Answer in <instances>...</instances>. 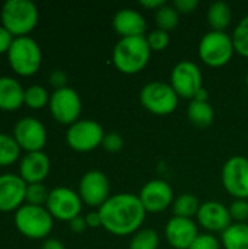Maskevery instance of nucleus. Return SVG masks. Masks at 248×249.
<instances>
[{
  "label": "nucleus",
  "mask_w": 248,
  "mask_h": 249,
  "mask_svg": "<svg viewBox=\"0 0 248 249\" xmlns=\"http://www.w3.org/2000/svg\"><path fill=\"white\" fill-rule=\"evenodd\" d=\"M178 20H180V13L174 6L164 4L162 7L155 10V22L158 29L168 32L178 25Z\"/></svg>",
  "instance_id": "obj_27"
},
{
  "label": "nucleus",
  "mask_w": 248,
  "mask_h": 249,
  "mask_svg": "<svg viewBox=\"0 0 248 249\" xmlns=\"http://www.w3.org/2000/svg\"><path fill=\"white\" fill-rule=\"evenodd\" d=\"M187 117L189 120L199 128H206L213 123V108L209 104V101H196L191 99L189 108H187Z\"/></svg>",
  "instance_id": "obj_22"
},
{
  "label": "nucleus",
  "mask_w": 248,
  "mask_h": 249,
  "mask_svg": "<svg viewBox=\"0 0 248 249\" xmlns=\"http://www.w3.org/2000/svg\"><path fill=\"white\" fill-rule=\"evenodd\" d=\"M25 89L13 77H0V109L16 111L23 105Z\"/></svg>",
  "instance_id": "obj_21"
},
{
  "label": "nucleus",
  "mask_w": 248,
  "mask_h": 249,
  "mask_svg": "<svg viewBox=\"0 0 248 249\" xmlns=\"http://www.w3.org/2000/svg\"><path fill=\"white\" fill-rule=\"evenodd\" d=\"M146 41H148V45L152 51H162L170 44V35L167 31L156 28V29H152L146 35Z\"/></svg>",
  "instance_id": "obj_32"
},
{
  "label": "nucleus",
  "mask_w": 248,
  "mask_h": 249,
  "mask_svg": "<svg viewBox=\"0 0 248 249\" xmlns=\"http://www.w3.org/2000/svg\"><path fill=\"white\" fill-rule=\"evenodd\" d=\"M50 191L47 190V187L41 182V184H29L26 187V196H25V201L26 204L31 206H44L47 204Z\"/></svg>",
  "instance_id": "obj_31"
},
{
  "label": "nucleus",
  "mask_w": 248,
  "mask_h": 249,
  "mask_svg": "<svg viewBox=\"0 0 248 249\" xmlns=\"http://www.w3.org/2000/svg\"><path fill=\"white\" fill-rule=\"evenodd\" d=\"M13 137L20 149L31 152H41L47 143V131L44 124L32 117H25L15 124Z\"/></svg>",
  "instance_id": "obj_13"
},
{
  "label": "nucleus",
  "mask_w": 248,
  "mask_h": 249,
  "mask_svg": "<svg viewBox=\"0 0 248 249\" xmlns=\"http://www.w3.org/2000/svg\"><path fill=\"white\" fill-rule=\"evenodd\" d=\"M200 209L199 198L193 194H181L172 201V213L177 217H186L191 219L193 216H197V212Z\"/></svg>",
  "instance_id": "obj_25"
},
{
  "label": "nucleus",
  "mask_w": 248,
  "mask_h": 249,
  "mask_svg": "<svg viewBox=\"0 0 248 249\" xmlns=\"http://www.w3.org/2000/svg\"><path fill=\"white\" fill-rule=\"evenodd\" d=\"M50 112L60 124L72 125L77 121L82 111V101L79 93L73 88H61L50 96Z\"/></svg>",
  "instance_id": "obj_9"
},
{
  "label": "nucleus",
  "mask_w": 248,
  "mask_h": 249,
  "mask_svg": "<svg viewBox=\"0 0 248 249\" xmlns=\"http://www.w3.org/2000/svg\"><path fill=\"white\" fill-rule=\"evenodd\" d=\"M1 25L15 36H28L38 23V9L31 0H7L1 6Z\"/></svg>",
  "instance_id": "obj_3"
},
{
  "label": "nucleus",
  "mask_w": 248,
  "mask_h": 249,
  "mask_svg": "<svg viewBox=\"0 0 248 249\" xmlns=\"http://www.w3.org/2000/svg\"><path fill=\"white\" fill-rule=\"evenodd\" d=\"M108 153H118L123 146H124V140L118 133H108L104 136L102 144H101Z\"/></svg>",
  "instance_id": "obj_35"
},
{
  "label": "nucleus",
  "mask_w": 248,
  "mask_h": 249,
  "mask_svg": "<svg viewBox=\"0 0 248 249\" xmlns=\"http://www.w3.org/2000/svg\"><path fill=\"white\" fill-rule=\"evenodd\" d=\"M85 220H86V225L88 228H99L102 226V220H101V216H99V212H89L86 216H85Z\"/></svg>",
  "instance_id": "obj_40"
},
{
  "label": "nucleus",
  "mask_w": 248,
  "mask_h": 249,
  "mask_svg": "<svg viewBox=\"0 0 248 249\" xmlns=\"http://www.w3.org/2000/svg\"><path fill=\"white\" fill-rule=\"evenodd\" d=\"M221 244L212 233H199L189 249H219Z\"/></svg>",
  "instance_id": "obj_34"
},
{
  "label": "nucleus",
  "mask_w": 248,
  "mask_h": 249,
  "mask_svg": "<svg viewBox=\"0 0 248 249\" xmlns=\"http://www.w3.org/2000/svg\"><path fill=\"white\" fill-rule=\"evenodd\" d=\"M50 172V159L44 152L26 153L19 163V177L29 184H41Z\"/></svg>",
  "instance_id": "obj_19"
},
{
  "label": "nucleus",
  "mask_w": 248,
  "mask_h": 249,
  "mask_svg": "<svg viewBox=\"0 0 248 249\" xmlns=\"http://www.w3.org/2000/svg\"><path fill=\"white\" fill-rule=\"evenodd\" d=\"M82 203L83 201L79 193L67 187H57L50 191L45 209L54 219L70 222L72 219L79 216L82 210Z\"/></svg>",
  "instance_id": "obj_10"
},
{
  "label": "nucleus",
  "mask_w": 248,
  "mask_h": 249,
  "mask_svg": "<svg viewBox=\"0 0 248 249\" xmlns=\"http://www.w3.org/2000/svg\"><path fill=\"white\" fill-rule=\"evenodd\" d=\"M221 239L225 249H248V225L232 223L221 233Z\"/></svg>",
  "instance_id": "obj_24"
},
{
  "label": "nucleus",
  "mask_w": 248,
  "mask_h": 249,
  "mask_svg": "<svg viewBox=\"0 0 248 249\" xmlns=\"http://www.w3.org/2000/svg\"><path fill=\"white\" fill-rule=\"evenodd\" d=\"M13 39H15V36H13L3 25H0V54L9 51V48H10Z\"/></svg>",
  "instance_id": "obj_38"
},
{
  "label": "nucleus",
  "mask_w": 248,
  "mask_h": 249,
  "mask_svg": "<svg viewBox=\"0 0 248 249\" xmlns=\"http://www.w3.org/2000/svg\"><path fill=\"white\" fill-rule=\"evenodd\" d=\"M235 53L232 36L225 31H209L199 42V55L210 67L228 64Z\"/></svg>",
  "instance_id": "obj_6"
},
{
  "label": "nucleus",
  "mask_w": 248,
  "mask_h": 249,
  "mask_svg": "<svg viewBox=\"0 0 248 249\" xmlns=\"http://www.w3.org/2000/svg\"><path fill=\"white\" fill-rule=\"evenodd\" d=\"M178 95L170 83L155 80L146 83L139 93L140 104L152 114L168 115L178 105Z\"/></svg>",
  "instance_id": "obj_7"
},
{
  "label": "nucleus",
  "mask_w": 248,
  "mask_h": 249,
  "mask_svg": "<svg viewBox=\"0 0 248 249\" xmlns=\"http://www.w3.org/2000/svg\"><path fill=\"white\" fill-rule=\"evenodd\" d=\"M159 236L153 229H140L137 231L132 239L129 249H158Z\"/></svg>",
  "instance_id": "obj_28"
},
{
  "label": "nucleus",
  "mask_w": 248,
  "mask_h": 249,
  "mask_svg": "<svg viewBox=\"0 0 248 249\" xmlns=\"http://www.w3.org/2000/svg\"><path fill=\"white\" fill-rule=\"evenodd\" d=\"M69 225H70L72 232H75V233H83V232H85V229L88 228L85 217H82L80 214H79L77 217L72 219V220L69 222Z\"/></svg>",
  "instance_id": "obj_39"
},
{
  "label": "nucleus",
  "mask_w": 248,
  "mask_h": 249,
  "mask_svg": "<svg viewBox=\"0 0 248 249\" xmlns=\"http://www.w3.org/2000/svg\"><path fill=\"white\" fill-rule=\"evenodd\" d=\"M102 228L117 236H127L140 231L146 210L139 196L121 193L111 196L99 209Z\"/></svg>",
  "instance_id": "obj_1"
},
{
  "label": "nucleus",
  "mask_w": 248,
  "mask_h": 249,
  "mask_svg": "<svg viewBox=\"0 0 248 249\" xmlns=\"http://www.w3.org/2000/svg\"><path fill=\"white\" fill-rule=\"evenodd\" d=\"M48 80H50L51 86L56 88V90L67 86V74L63 70H54V71H51Z\"/></svg>",
  "instance_id": "obj_37"
},
{
  "label": "nucleus",
  "mask_w": 248,
  "mask_h": 249,
  "mask_svg": "<svg viewBox=\"0 0 248 249\" xmlns=\"http://www.w3.org/2000/svg\"><path fill=\"white\" fill-rule=\"evenodd\" d=\"M151 53L145 35L120 38L113 48V64L124 74H136L146 67Z\"/></svg>",
  "instance_id": "obj_2"
},
{
  "label": "nucleus",
  "mask_w": 248,
  "mask_h": 249,
  "mask_svg": "<svg viewBox=\"0 0 248 249\" xmlns=\"http://www.w3.org/2000/svg\"><path fill=\"white\" fill-rule=\"evenodd\" d=\"M28 184L15 174L0 175V212H16L25 201Z\"/></svg>",
  "instance_id": "obj_16"
},
{
  "label": "nucleus",
  "mask_w": 248,
  "mask_h": 249,
  "mask_svg": "<svg viewBox=\"0 0 248 249\" xmlns=\"http://www.w3.org/2000/svg\"><path fill=\"white\" fill-rule=\"evenodd\" d=\"M193 99H196V101H209V93H208V90H206L205 88H202V89L196 93V96H194Z\"/></svg>",
  "instance_id": "obj_43"
},
{
  "label": "nucleus",
  "mask_w": 248,
  "mask_h": 249,
  "mask_svg": "<svg viewBox=\"0 0 248 249\" xmlns=\"http://www.w3.org/2000/svg\"><path fill=\"white\" fill-rule=\"evenodd\" d=\"M7 58L12 70L23 77L35 74L42 63L41 48L31 36L15 38L7 51Z\"/></svg>",
  "instance_id": "obj_4"
},
{
  "label": "nucleus",
  "mask_w": 248,
  "mask_h": 249,
  "mask_svg": "<svg viewBox=\"0 0 248 249\" xmlns=\"http://www.w3.org/2000/svg\"><path fill=\"white\" fill-rule=\"evenodd\" d=\"M224 188L237 200L248 198V159L246 156H232L222 166Z\"/></svg>",
  "instance_id": "obj_11"
},
{
  "label": "nucleus",
  "mask_w": 248,
  "mask_h": 249,
  "mask_svg": "<svg viewBox=\"0 0 248 249\" xmlns=\"http://www.w3.org/2000/svg\"><path fill=\"white\" fill-rule=\"evenodd\" d=\"M79 196L91 207H101L110 198V181L101 171H88L79 182Z\"/></svg>",
  "instance_id": "obj_14"
},
{
  "label": "nucleus",
  "mask_w": 248,
  "mask_h": 249,
  "mask_svg": "<svg viewBox=\"0 0 248 249\" xmlns=\"http://www.w3.org/2000/svg\"><path fill=\"white\" fill-rule=\"evenodd\" d=\"M113 28L121 36H143L148 28L143 15L134 9H121L113 18Z\"/></svg>",
  "instance_id": "obj_20"
},
{
  "label": "nucleus",
  "mask_w": 248,
  "mask_h": 249,
  "mask_svg": "<svg viewBox=\"0 0 248 249\" xmlns=\"http://www.w3.org/2000/svg\"><path fill=\"white\" fill-rule=\"evenodd\" d=\"M139 198L146 210V213H161L174 201V193L171 185L164 179H152L146 182Z\"/></svg>",
  "instance_id": "obj_15"
},
{
  "label": "nucleus",
  "mask_w": 248,
  "mask_h": 249,
  "mask_svg": "<svg viewBox=\"0 0 248 249\" xmlns=\"http://www.w3.org/2000/svg\"><path fill=\"white\" fill-rule=\"evenodd\" d=\"M197 235V225L191 219L172 216L165 225V238L175 249H189Z\"/></svg>",
  "instance_id": "obj_18"
},
{
  "label": "nucleus",
  "mask_w": 248,
  "mask_h": 249,
  "mask_svg": "<svg viewBox=\"0 0 248 249\" xmlns=\"http://www.w3.org/2000/svg\"><path fill=\"white\" fill-rule=\"evenodd\" d=\"M197 222L208 232H224L232 225L229 209L219 201H205L197 212Z\"/></svg>",
  "instance_id": "obj_17"
},
{
  "label": "nucleus",
  "mask_w": 248,
  "mask_h": 249,
  "mask_svg": "<svg viewBox=\"0 0 248 249\" xmlns=\"http://www.w3.org/2000/svg\"><path fill=\"white\" fill-rule=\"evenodd\" d=\"M139 4L145 9H153V10H158L159 7H162L164 4H167L164 0H140Z\"/></svg>",
  "instance_id": "obj_41"
},
{
  "label": "nucleus",
  "mask_w": 248,
  "mask_h": 249,
  "mask_svg": "<svg viewBox=\"0 0 248 249\" xmlns=\"http://www.w3.org/2000/svg\"><path fill=\"white\" fill-rule=\"evenodd\" d=\"M231 36H232L235 53L248 58V15L238 22Z\"/></svg>",
  "instance_id": "obj_30"
},
{
  "label": "nucleus",
  "mask_w": 248,
  "mask_h": 249,
  "mask_svg": "<svg viewBox=\"0 0 248 249\" xmlns=\"http://www.w3.org/2000/svg\"><path fill=\"white\" fill-rule=\"evenodd\" d=\"M104 128L94 120H77L67 128L66 142L76 152H91L102 144Z\"/></svg>",
  "instance_id": "obj_8"
},
{
  "label": "nucleus",
  "mask_w": 248,
  "mask_h": 249,
  "mask_svg": "<svg viewBox=\"0 0 248 249\" xmlns=\"http://www.w3.org/2000/svg\"><path fill=\"white\" fill-rule=\"evenodd\" d=\"M41 249H66V247H64V245H63V242H60L58 239L51 238V239L44 241V244H42Z\"/></svg>",
  "instance_id": "obj_42"
},
{
  "label": "nucleus",
  "mask_w": 248,
  "mask_h": 249,
  "mask_svg": "<svg viewBox=\"0 0 248 249\" xmlns=\"http://www.w3.org/2000/svg\"><path fill=\"white\" fill-rule=\"evenodd\" d=\"M232 20V10L227 1H215L208 9V23L212 31H225Z\"/></svg>",
  "instance_id": "obj_23"
},
{
  "label": "nucleus",
  "mask_w": 248,
  "mask_h": 249,
  "mask_svg": "<svg viewBox=\"0 0 248 249\" xmlns=\"http://www.w3.org/2000/svg\"><path fill=\"white\" fill-rule=\"evenodd\" d=\"M53 216L44 206L25 204L15 212V226L25 238L44 239L53 229Z\"/></svg>",
  "instance_id": "obj_5"
},
{
  "label": "nucleus",
  "mask_w": 248,
  "mask_h": 249,
  "mask_svg": "<svg viewBox=\"0 0 248 249\" xmlns=\"http://www.w3.org/2000/svg\"><path fill=\"white\" fill-rule=\"evenodd\" d=\"M50 96L51 95H48L45 88H42L39 85H34V86H29L28 89H25L23 104L31 109H41L50 104Z\"/></svg>",
  "instance_id": "obj_29"
},
{
  "label": "nucleus",
  "mask_w": 248,
  "mask_h": 249,
  "mask_svg": "<svg viewBox=\"0 0 248 249\" xmlns=\"http://www.w3.org/2000/svg\"><path fill=\"white\" fill-rule=\"evenodd\" d=\"M172 6L177 9L180 15H187L196 10V7L199 6V1L197 0H174Z\"/></svg>",
  "instance_id": "obj_36"
},
{
  "label": "nucleus",
  "mask_w": 248,
  "mask_h": 249,
  "mask_svg": "<svg viewBox=\"0 0 248 249\" xmlns=\"http://www.w3.org/2000/svg\"><path fill=\"white\" fill-rule=\"evenodd\" d=\"M20 147L13 136L0 133V166L13 165L19 159Z\"/></svg>",
  "instance_id": "obj_26"
},
{
  "label": "nucleus",
  "mask_w": 248,
  "mask_h": 249,
  "mask_svg": "<svg viewBox=\"0 0 248 249\" xmlns=\"http://www.w3.org/2000/svg\"><path fill=\"white\" fill-rule=\"evenodd\" d=\"M172 89L181 98H194L196 93L203 88V76L200 67L189 60L180 61L171 71Z\"/></svg>",
  "instance_id": "obj_12"
},
{
  "label": "nucleus",
  "mask_w": 248,
  "mask_h": 249,
  "mask_svg": "<svg viewBox=\"0 0 248 249\" xmlns=\"http://www.w3.org/2000/svg\"><path fill=\"white\" fill-rule=\"evenodd\" d=\"M229 209V214L231 219L235 223H246V220L248 219V201L247 200H235L231 203Z\"/></svg>",
  "instance_id": "obj_33"
},
{
  "label": "nucleus",
  "mask_w": 248,
  "mask_h": 249,
  "mask_svg": "<svg viewBox=\"0 0 248 249\" xmlns=\"http://www.w3.org/2000/svg\"><path fill=\"white\" fill-rule=\"evenodd\" d=\"M246 82H247V85H248V70H247V76H246Z\"/></svg>",
  "instance_id": "obj_44"
}]
</instances>
